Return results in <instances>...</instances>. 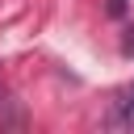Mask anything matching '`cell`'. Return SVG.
I'll list each match as a JSON object with an SVG mask.
<instances>
[{
    "instance_id": "6da1fadb",
    "label": "cell",
    "mask_w": 134,
    "mask_h": 134,
    "mask_svg": "<svg viewBox=\"0 0 134 134\" xmlns=\"http://www.w3.org/2000/svg\"><path fill=\"white\" fill-rule=\"evenodd\" d=\"M109 126H117V130H134V92H126V96L117 100V109H113Z\"/></svg>"
},
{
    "instance_id": "7a4b0ae2",
    "label": "cell",
    "mask_w": 134,
    "mask_h": 134,
    "mask_svg": "<svg viewBox=\"0 0 134 134\" xmlns=\"http://www.w3.org/2000/svg\"><path fill=\"white\" fill-rule=\"evenodd\" d=\"M109 13H113V17H121V13H126V0H109Z\"/></svg>"
}]
</instances>
